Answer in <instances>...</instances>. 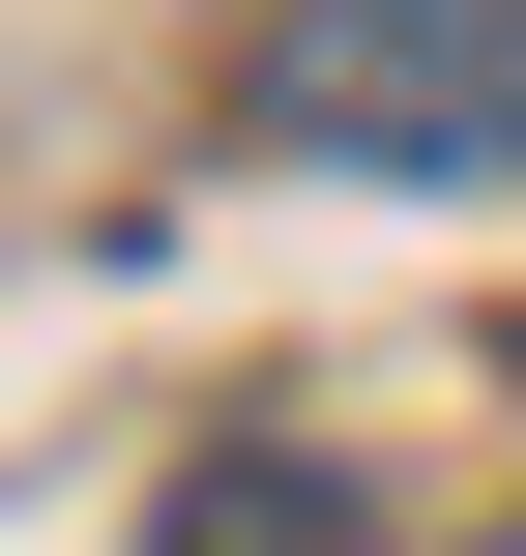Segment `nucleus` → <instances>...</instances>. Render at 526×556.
Here are the masks:
<instances>
[{
	"mask_svg": "<svg viewBox=\"0 0 526 556\" xmlns=\"http://www.w3.org/2000/svg\"><path fill=\"white\" fill-rule=\"evenodd\" d=\"M264 147H322V176H526V0H293L264 29Z\"/></svg>",
	"mask_w": 526,
	"mask_h": 556,
	"instance_id": "f257e3e1",
	"label": "nucleus"
},
{
	"mask_svg": "<svg viewBox=\"0 0 526 556\" xmlns=\"http://www.w3.org/2000/svg\"><path fill=\"white\" fill-rule=\"evenodd\" d=\"M146 556H351V469L234 440V469H176V528H146Z\"/></svg>",
	"mask_w": 526,
	"mask_h": 556,
	"instance_id": "f03ea898",
	"label": "nucleus"
}]
</instances>
